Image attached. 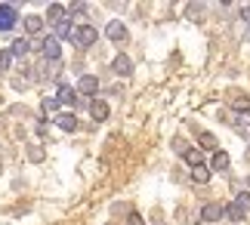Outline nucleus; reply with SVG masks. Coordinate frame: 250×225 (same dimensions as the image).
<instances>
[{"mask_svg": "<svg viewBox=\"0 0 250 225\" xmlns=\"http://www.w3.org/2000/svg\"><path fill=\"white\" fill-rule=\"evenodd\" d=\"M96 37H99V34H96V28H93V25H78V28L71 31V41L78 43L81 50H86V46H93V43H96Z\"/></svg>", "mask_w": 250, "mask_h": 225, "instance_id": "nucleus-1", "label": "nucleus"}, {"mask_svg": "<svg viewBox=\"0 0 250 225\" xmlns=\"http://www.w3.org/2000/svg\"><path fill=\"white\" fill-rule=\"evenodd\" d=\"M19 22V13L13 3H0V31H13Z\"/></svg>", "mask_w": 250, "mask_h": 225, "instance_id": "nucleus-2", "label": "nucleus"}, {"mask_svg": "<svg viewBox=\"0 0 250 225\" xmlns=\"http://www.w3.org/2000/svg\"><path fill=\"white\" fill-rule=\"evenodd\" d=\"M41 50H43V56L50 59V62H56V59L62 56V41H56V37H46V41L41 43Z\"/></svg>", "mask_w": 250, "mask_h": 225, "instance_id": "nucleus-3", "label": "nucleus"}, {"mask_svg": "<svg viewBox=\"0 0 250 225\" xmlns=\"http://www.w3.org/2000/svg\"><path fill=\"white\" fill-rule=\"evenodd\" d=\"M111 68H114L121 77H130V74H133V62H130V56H124V53L114 56V65H111Z\"/></svg>", "mask_w": 250, "mask_h": 225, "instance_id": "nucleus-4", "label": "nucleus"}, {"mask_svg": "<svg viewBox=\"0 0 250 225\" xmlns=\"http://www.w3.org/2000/svg\"><path fill=\"white\" fill-rule=\"evenodd\" d=\"M90 114H93V121H108V102L93 99L90 102Z\"/></svg>", "mask_w": 250, "mask_h": 225, "instance_id": "nucleus-5", "label": "nucleus"}, {"mask_svg": "<svg viewBox=\"0 0 250 225\" xmlns=\"http://www.w3.org/2000/svg\"><path fill=\"white\" fill-rule=\"evenodd\" d=\"M78 90H81V93H86V96H93L96 90H99V81H96L93 74H83L81 81H78Z\"/></svg>", "mask_w": 250, "mask_h": 225, "instance_id": "nucleus-6", "label": "nucleus"}, {"mask_svg": "<svg viewBox=\"0 0 250 225\" xmlns=\"http://www.w3.org/2000/svg\"><path fill=\"white\" fill-rule=\"evenodd\" d=\"M56 123H59L65 133H74V130H78V117H74V114H65V111L56 114Z\"/></svg>", "mask_w": 250, "mask_h": 225, "instance_id": "nucleus-7", "label": "nucleus"}, {"mask_svg": "<svg viewBox=\"0 0 250 225\" xmlns=\"http://www.w3.org/2000/svg\"><path fill=\"white\" fill-rule=\"evenodd\" d=\"M219 213H223L219 204H204V207H201V219H204V222H213V219H219Z\"/></svg>", "mask_w": 250, "mask_h": 225, "instance_id": "nucleus-8", "label": "nucleus"}, {"mask_svg": "<svg viewBox=\"0 0 250 225\" xmlns=\"http://www.w3.org/2000/svg\"><path fill=\"white\" fill-rule=\"evenodd\" d=\"M105 34H108L111 41H124V37H127V28H124V22H108Z\"/></svg>", "mask_w": 250, "mask_h": 225, "instance_id": "nucleus-9", "label": "nucleus"}, {"mask_svg": "<svg viewBox=\"0 0 250 225\" xmlns=\"http://www.w3.org/2000/svg\"><path fill=\"white\" fill-rule=\"evenodd\" d=\"M56 99H59V105H74V102H78V96H74V90H71V86H59V96H56Z\"/></svg>", "mask_w": 250, "mask_h": 225, "instance_id": "nucleus-10", "label": "nucleus"}, {"mask_svg": "<svg viewBox=\"0 0 250 225\" xmlns=\"http://www.w3.org/2000/svg\"><path fill=\"white\" fill-rule=\"evenodd\" d=\"M191 179H195L198 185L210 182V167H204V164H198V167H191Z\"/></svg>", "mask_w": 250, "mask_h": 225, "instance_id": "nucleus-11", "label": "nucleus"}, {"mask_svg": "<svg viewBox=\"0 0 250 225\" xmlns=\"http://www.w3.org/2000/svg\"><path fill=\"white\" fill-rule=\"evenodd\" d=\"M71 31H74V25H71V19H62L59 25H56V41H62V37H71Z\"/></svg>", "mask_w": 250, "mask_h": 225, "instance_id": "nucleus-12", "label": "nucleus"}, {"mask_svg": "<svg viewBox=\"0 0 250 225\" xmlns=\"http://www.w3.org/2000/svg\"><path fill=\"white\" fill-rule=\"evenodd\" d=\"M46 16H50V22H53V25H59L62 19H65V6H62V3H50Z\"/></svg>", "mask_w": 250, "mask_h": 225, "instance_id": "nucleus-13", "label": "nucleus"}, {"mask_svg": "<svg viewBox=\"0 0 250 225\" xmlns=\"http://www.w3.org/2000/svg\"><path fill=\"white\" fill-rule=\"evenodd\" d=\"M41 28H43V19L41 16H28L25 19V31L28 34H41Z\"/></svg>", "mask_w": 250, "mask_h": 225, "instance_id": "nucleus-14", "label": "nucleus"}, {"mask_svg": "<svg viewBox=\"0 0 250 225\" xmlns=\"http://www.w3.org/2000/svg\"><path fill=\"white\" fill-rule=\"evenodd\" d=\"M210 167H213V170H229V154H226V151H213Z\"/></svg>", "mask_w": 250, "mask_h": 225, "instance_id": "nucleus-15", "label": "nucleus"}, {"mask_svg": "<svg viewBox=\"0 0 250 225\" xmlns=\"http://www.w3.org/2000/svg\"><path fill=\"white\" fill-rule=\"evenodd\" d=\"M28 46H31V43H28V41H22V37H19V41H16L13 46H9V56H25V53H28Z\"/></svg>", "mask_w": 250, "mask_h": 225, "instance_id": "nucleus-16", "label": "nucleus"}, {"mask_svg": "<svg viewBox=\"0 0 250 225\" xmlns=\"http://www.w3.org/2000/svg\"><path fill=\"white\" fill-rule=\"evenodd\" d=\"M238 210H241V213H250V194L247 191H241V194H238Z\"/></svg>", "mask_w": 250, "mask_h": 225, "instance_id": "nucleus-17", "label": "nucleus"}, {"mask_svg": "<svg viewBox=\"0 0 250 225\" xmlns=\"http://www.w3.org/2000/svg\"><path fill=\"white\" fill-rule=\"evenodd\" d=\"M223 213H226L229 219H244V213L238 210V204H229V207H223Z\"/></svg>", "mask_w": 250, "mask_h": 225, "instance_id": "nucleus-18", "label": "nucleus"}, {"mask_svg": "<svg viewBox=\"0 0 250 225\" xmlns=\"http://www.w3.org/2000/svg\"><path fill=\"white\" fill-rule=\"evenodd\" d=\"M201 148H207V151H216V139H213L210 133H204V136H201Z\"/></svg>", "mask_w": 250, "mask_h": 225, "instance_id": "nucleus-19", "label": "nucleus"}, {"mask_svg": "<svg viewBox=\"0 0 250 225\" xmlns=\"http://www.w3.org/2000/svg\"><path fill=\"white\" fill-rule=\"evenodd\" d=\"M186 161L191 164V167H198V164H201V151H198V148H191V151H186Z\"/></svg>", "mask_w": 250, "mask_h": 225, "instance_id": "nucleus-20", "label": "nucleus"}, {"mask_svg": "<svg viewBox=\"0 0 250 225\" xmlns=\"http://www.w3.org/2000/svg\"><path fill=\"white\" fill-rule=\"evenodd\" d=\"M9 65H13V56H9V50H6V53H0V71H6Z\"/></svg>", "mask_w": 250, "mask_h": 225, "instance_id": "nucleus-21", "label": "nucleus"}, {"mask_svg": "<svg viewBox=\"0 0 250 225\" xmlns=\"http://www.w3.org/2000/svg\"><path fill=\"white\" fill-rule=\"evenodd\" d=\"M43 108L46 111H56V108H59V99H43Z\"/></svg>", "mask_w": 250, "mask_h": 225, "instance_id": "nucleus-22", "label": "nucleus"}, {"mask_svg": "<svg viewBox=\"0 0 250 225\" xmlns=\"http://www.w3.org/2000/svg\"><path fill=\"white\" fill-rule=\"evenodd\" d=\"M238 123H241V126H250V111H241V114H238Z\"/></svg>", "mask_w": 250, "mask_h": 225, "instance_id": "nucleus-23", "label": "nucleus"}, {"mask_svg": "<svg viewBox=\"0 0 250 225\" xmlns=\"http://www.w3.org/2000/svg\"><path fill=\"white\" fill-rule=\"evenodd\" d=\"M244 16H247V22H250V6H247V9H244Z\"/></svg>", "mask_w": 250, "mask_h": 225, "instance_id": "nucleus-24", "label": "nucleus"}]
</instances>
